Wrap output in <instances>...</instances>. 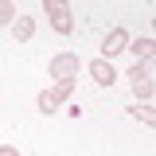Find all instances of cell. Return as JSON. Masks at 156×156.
<instances>
[{
	"label": "cell",
	"instance_id": "6da1fadb",
	"mask_svg": "<svg viewBox=\"0 0 156 156\" xmlns=\"http://www.w3.org/2000/svg\"><path fill=\"white\" fill-rule=\"evenodd\" d=\"M43 8H47V16H51V27H55L58 35H70V31H74V20H70V8H66L62 0H47Z\"/></svg>",
	"mask_w": 156,
	"mask_h": 156
},
{
	"label": "cell",
	"instance_id": "7a4b0ae2",
	"mask_svg": "<svg viewBox=\"0 0 156 156\" xmlns=\"http://www.w3.org/2000/svg\"><path fill=\"white\" fill-rule=\"evenodd\" d=\"M129 78H133V94L148 101L152 98V58L148 62H136L133 70H129Z\"/></svg>",
	"mask_w": 156,
	"mask_h": 156
},
{
	"label": "cell",
	"instance_id": "3957f363",
	"mask_svg": "<svg viewBox=\"0 0 156 156\" xmlns=\"http://www.w3.org/2000/svg\"><path fill=\"white\" fill-rule=\"evenodd\" d=\"M74 74H78V55L62 51V55L51 58V78H58V82H74Z\"/></svg>",
	"mask_w": 156,
	"mask_h": 156
},
{
	"label": "cell",
	"instance_id": "277c9868",
	"mask_svg": "<svg viewBox=\"0 0 156 156\" xmlns=\"http://www.w3.org/2000/svg\"><path fill=\"white\" fill-rule=\"evenodd\" d=\"M70 90H74V82H58L55 90H43V94H39V109H43V113H55L58 101L70 98Z\"/></svg>",
	"mask_w": 156,
	"mask_h": 156
},
{
	"label": "cell",
	"instance_id": "5b68a950",
	"mask_svg": "<svg viewBox=\"0 0 156 156\" xmlns=\"http://www.w3.org/2000/svg\"><path fill=\"white\" fill-rule=\"evenodd\" d=\"M121 51H129V31L125 27H113L109 35H105V43H101V55H105V62L113 55H121Z\"/></svg>",
	"mask_w": 156,
	"mask_h": 156
},
{
	"label": "cell",
	"instance_id": "8992f818",
	"mask_svg": "<svg viewBox=\"0 0 156 156\" xmlns=\"http://www.w3.org/2000/svg\"><path fill=\"white\" fill-rule=\"evenodd\" d=\"M90 78H94L98 86H113V82H117V70H113V62L94 58V62H90Z\"/></svg>",
	"mask_w": 156,
	"mask_h": 156
},
{
	"label": "cell",
	"instance_id": "52a82bcc",
	"mask_svg": "<svg viewBox=\"0 0 156 156\" xmlns=\"http://www.w3.org/2000/svg\"><path fill=\"white\" fill-rule=\"evenodd\" d=\"M152 47H156V43H152V35H140L133 47H129V51H133L136 58H144V62H148V58H152Z\"/></svg>",
	"mask_w": 156,
	"mask_h": 156
},
{
	"label": "cell",
	"instance_id": "ba28073f",
	"mask_svg": "<svg viewBox=\"0 0 156 156\" xmlns=\"http://www.w3.org/2000/svg\"><path fill=\"white\" fill-rule=\"evenodd\" d=\"M31 31H35V20H31V16H20V12H16V39L23 43V39H31Z\"/></svg>",
	"mask_w": 156,
	"mask_h": 156
},
{
	"label": "cell",
	"instance_id": "9c48e42d",
	"mask_svg": "<svg viewBox=\"0 0 156 156\" xmlns=\"http://www.w3.org/2000/svg\"><path fill=\"white\" fill-rule=\"evenodd\" d=\"M129 113H133L136 121H144V125H156V113H152V109H148V105H133Z\"/></svg>",
	"mask_w": 156,
	"mask_h": 156
},
{
	"label": "cell",
	"instance_id": "30bf717a",
	"mask_svg": "<svg viewBox=\"0 0 156 156\" xmlns=\"http://www.w3.org/2000/svg\"><path fill=\"white\" fill-rule=\"evenodd\" d=\"M12 16H16V4H0V27H4Z\"/></svg>",
	"mask_w": 156,
	"mask_h": 156
},
{
	"label": "cell",
	"instance_id": "8fae6325",
	"mask_svg": "<svg viewBox=\"0 0 156 156\" xmlns=\"http://www.w3.org/2000/svg\"><path fill=\"white\" fill-rule=\"evenodd\" d=\"M0 156H20V152H16V144H4V148H0Z\"/></svg>",
	"mask_w": 156,
	"mask_h": 156
}]
</instances>
